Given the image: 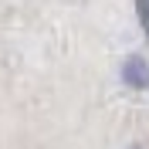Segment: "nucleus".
<instances>
[{"label":"nucleus","instance_id":"nucleus-2","mask_svg":"<svg viewBox=\"0 0 149 149\" xmlns=\"http://www.w3.org/2000/svg\"><path fill=\"white\" fill-rule=\"evenodd\" d=\"M139 3V20H142V31L149 34V0H136Z\"/></svg>","mask_w":149,"mask_h":149},{"label":"nucleus","instance_id":"nucleus-1","mask_svg":"<svg viewBox=\"0 0 149 149\" xmlns=\"http://www.w3.org/2000/svg\"><path fill=\"white\" fill-rule=\"evenodd\" d=\"M122 78L132 85V88H149V65L142 58H129L122 65Z\"/></svg>","mask_w":149,"mask_h":149}]
</instances>
